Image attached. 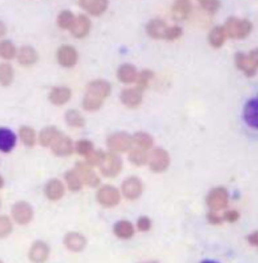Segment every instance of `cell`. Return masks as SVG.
Instances as JSON below:
<instances>
[{
	"instance_id": "obj_1",
	"label": "cell",
	"mask_w": 258,
	"mask_h": 263,
	"mask_svg": "<svg viewBox=\"0 0 258 263\" xmlns=\"http://www.w3.org/2000/svg\"><path fill=\"white\" fill-rule=\"evenodd\" d=\"M111 93V85L105 80H94L86 88L83 107L87 111L99 110Z\"/></svg>"
},
{
	"instance_id": "obj_2",
	"label": "cell",
	"mask_w": 258,
	"mask_h": 263,
	"mask_svg": "<svg viewBox=\"0 0 258 263\" xmlns=\"http://www.w3.org/2000/svg\"><path fill=\"white\" fill-rule=\"evenodd\" d=\"M224 29L227 37L233 40H242L249 35L252 30V24L248 20L230 17L227 20Z\"/></svg>"
},
{
	"instance_id": "obj_3",
	"label": "cell",
	"mask_w": 258,
	"mask_h": 263,
	"mask_svg": "<svg viewBox=\"0 0 258 263\" xmlns=\"http://www.w3.org/2000/svg\"><path fill=\"white\" fill-rule=\"evenodd\" d=\"M235 65L238 70L244 73L245 76H254L258 71V49L252 50L248 54L236 53Z\"/></svg>"
},
{
	"instance_id": "obj_4",
	"label": "cell",
	"mask_w": 258,
	"mask_h": 263,
	"mask_svg": "<svg viewBox=\"0 0 258 263\" xmlns=\"http://www.w3.org/2000/svg\"><path fill=\"white\" fill-rule=\"evenodd\" d=\"M133 144V137L126 132H116L108 136L107 146L115 153L127 152Z\"/></svg>"
},
{
	"instance_id": "obj_5",
	"label": "cell",
	"mask_w": 258,
	"mask_h": 263,
	"mask_svg": "<svg viewBox=\"0 0 258 263\" xmlns=\"http://www.w3.org/2000/svg\"><path fill=\"white\" fill-rule=\"evenodd\" d=\"M99 167L103 176L107 178H114L122 170V160L114 154H104L99 163Z\"/></svg>"
},
{
	"instance_id": "obj_6",
	"label": "cell",
	"mask_w": 258,
	"mask_h": 263,
	"mask_svg": "<svg viewBox=\"0 0 258 263\" xmlns=\"http://www.w3.org/2000/svg\"><path fill=\"white\" fill-rule=\"evenodd\" d=\"M229 202L228 192L224 187H216L210 192L207 198V203L212 211L225 209Z\"/></svg>"
},
{
	"instance_id": "obj_7",
	"label": "cell",
	"mask_w": 258,
	"mask_h": 263,
	"mask_svg": "<svg viewBox=\"0 0 258 263\" xmlns=\"http://www.w3.org/2000/svg\"><path fill=\"white\" fill-rule=\"evenodd\" d=\"M97 201L100 205L106 208H112L116 206L120 201L119 191L112 185H103L97 192Z\"/></svg>"
},
{
	"instance_id": "obj_8",
	"label": "cell",
	"mask_w": 258,
	"mask_h": 263,
	"mask_svg": "<svg viewBox=\"0 0 258 263\" xmlns=\"http://www.w3.org/2000/svg\"><path fill=\"white\" fill-rule=\"evenodd\" d=\"M11 215L19 225H26L33 218V210L27 202L20 201L12 206Z\"/></svg>"
},
{
	"instance_id": "obj_9",
	"label": "cell",
	"mask_w": 258,
	"mask_h": 263,
	"mask_svg": "<svg viewBox=\"0 0 258 263\" xmlns=\"http://www.w3.org/2000/svg\"><path fill=\"white\" fill-rule=\"evenodd\" d=\"M51 148L52 153L58 157H69L74 153V143L69 136L61 132L52 142Z\"/></svg>"
},
{
	"instance_id": "obj_10",
	"label": "cell",
	"mask_w": 258,
	"mask_h": 263,
	"mask_svg": "<svg viewBox=\"0 0 258 263\" xmlns=\"http://www.w3.org/2000/svg\"><path fill=\"white\" fill-rule=\"evenodd\" d=\"M170 164L169 154L161 148H156L153 151L150 156V167L155 173L164 172Z\"/></svg>"
},
{
	"instance_id": "obj_11",
	"label": "cell",
	"mask_w": 258,
	"mask_h": 263,
	"mask_svg": "<svg viewBox=\"0 0 258 263\" xmlns=\"http://www.w3.org/2000/svg\"><path fill=\"white\" fill-rule=\"evenodd\" d=\"M50 256V247L44 241H35L28 252L29 260L33 263H44Z\"/></svg>"
},
{
	"instance_id": "obj_12",
	"label": "cell",
	"mask_w": 258,
	"mask_h": 263,
	"mask_svg": "<svg viewBox=\"0 0 258 263\" xmlns=\"http://www.w3.org/2000/svg\"><path fill=\"white\" fill-rule=\"evenodd\" d=\"M59 64L64 68H72L78 62V53L76 49L71 46H63L57 53Z\"/></svg>"
},
{
	"instance_id": "obj_13",
	"label": "cell",
	"mask_w": 258,
	"mask_h": 263,
	"mask_svg": "<svg viewBox=\"0 0 258 263\" xmlns=\"http://www.w3.org/2000/svg\"><path fill=\"white\" fill-rule=\"evenodd\" d=\"M92 167L93 166H91L87 162H79L77 164V172L83 181V184L96 187L100 184V179Z\"/></svg>"
},
{
	"instance_id": "obj_14",
	"label": "cell",
	"mask_w": 258,
	"mask_h": 263,
	"mask_svg": "<svg viewBox=\"0 0 258 263\" xmlns=\"http://www.w3.org/2000/svg\"><path fill=\"white\" fill-rule=\"evenodd\" d=\"M170 27L162 20H153L146 26L148 34L155 40H165L168 37Z\"/></svg>"
},
{
	"instance_id": "obj_15",
	"label": "cell",
	"mask_w": 258,
	"mask_h": 263,
	"mask_svg": "<svg viewBox=\"0 0 258 263\" xmlns=\"http://www.w3.org/2000/svg\"><path fill=\"white\" fill-rule=\"evenodd\" d=\"M243 118L249 127L258 130V98L251 99L245 104Z\"/></svg>"
},
{
	"instance_id": "obj_16",
	"label": "cell",
	"mask_w": 258,
	"mask_h": 263,
	"mask_svg": "<svg viewBox=\"0 0 258 263\" xmlns=\"http://www.w3.org/2000/svg\"><path fill=\"white\" fill-rule=\"evenodd\" d=\"M120 100L128 108H136L142 102V91L138 88H126L120 94Z\"/></svg>"
},
{
	"instance_id": "obj_17",
	"label": "cell",
	"mask_w": 258,
	"mask_h": 263,
	"mask_svg": "<svg viewBox=\"0 0 258 263\" xmlns=\"http://www.w3.org/2000/svg\"><path fill=\"white\" fill-rule=\"evenodd\" d=\"M122 193L128 200H136L142 193V184L135 177L128 178L122 184Z\"/></svg>"
},
{
	"instance_id": "obj_18",
	"label": "cell",
	"mask_w": 258,
	"mask_h": 263,
	"mask_svg": "<svg viewBox=\"0 0 258 263\" xmlns=\"http://www.w3.org/2000/svg\"><path fill=\"white\" fill-rule=\"evenodd\" d=\"M80 6L94 16L103 14L108 7V0H79Z\"/></svg>"
},
{
	"instance_id": "obj_19",
	"label": "cell",
	"mask_w": 258,
	"mask_h": 263,
	"mask_svg": "<svg viewBox=\"0 0 258 263\" xmlns=\"http://www.w3.org/2000/svg\"><path fill=\"white\" fill-rule=\"evenodd\" d=\"M64 244L68 250L72 252H80L86 247L87 240L81 233L70 232L65 236Z\"/></svg>"
},
{
	"instance_id": "obj_20",
	"label": "cell",
	"mask_w": 258,
	"mask_h": 263,
	"mask_svg": "<svg viewBox=\"0 0 258 263\" xmlns=\"http://www.w3.org/2000/svg\"><path fill=\"white\" fill-rule=\"evenodd\" d=\"M192 11V4L190 0H175L172 7L173 18L177 22L187 20Z\"/></svg>"
},
{
	"instance_id": "obj_21",
	"label": "cell",
	"mask_w": 258,
	"mask_h": 263,
	"mask_svg": "<svg viewBox=\"0 0 258 263\" xmlns=\"http://www.w3.org/2000/svg\"><path fill=\"white\" fill-rule=\"evenodd\" d=\"M91 29V21L86 15H79L75 20L73 27H71V33L77 39L86 37Z\"/></svg>"
},
{
	"instance_id": "obj_22",
	"label": "cell",
	"mask_w": 258,
	"mask_h": 263,
	"mask_svg": "<svg viewBox=\"0 0 258 263\" xmlns=\"http://www.w3.org/2000/svg\"><path fill=\"white\" fill-rule=\"evenodd\" d=\"M16 144L15 133L5 127H0V152L4 154L10 153Z\"/></svg>"
},
{
	"instance_id": "obj_23",
	"label": "cell",
	"mask_w": 258,
	"mask_h": 263,
	"mask_svg": "<svg viewBox=\"0 0 258 263\" xmlns=\"http://www.w3.org/2000/svg\"><path fill=\"white\" fill-rule=\"evenodd\" d=\"M45 194L47 198L51 201H59L61 200L65 195V185L57 179L51 180L46 184L45 187Z\"/></svg>"
},
{
	"instance_id": "obj_24",
	"label": "cell",
	"mask_w": 258,
	"mask_h": 263,
	"mask_svg": "<svg viewBox=\"0 0 258 263\" xmlns=\"http://www.w3.org/2000/svg\"><path fill=\"white\" fill-rule=\"evenodd\" d=\"M72 92L67 87H54L50 93V101L53 105L62 106L69 102L71 99Z\"/></svg>"
},
{
	"instance_id": "obj_25",
	"label": "cell",
	"mask_w": 258,
	"mask_h": 263,
	"mask_svg": "<svg viewBox=\"0 0 258 263\" xmlns=\"http://www.w3.org/2000/svg\"><path fill=\"white\" fill-rule=\"evenodd\" d=\"M17 60L23 67H30L39 61V53L31 47H23L17 53Z\"/></svg>"
},
{
	"instance_id": "obj_26",
	"label": "cell",
	"mask_w": 258,
	"mask_h": 263,
	"mask_svg": "<svg viewBox=\"0 0 258 263\" xmlns=\"http://www.w3.org/2000/svg\"><path fill=\"white\" fill-rule=\"evenodd\" d=\"M117 77L121 83L124 84H131L133 82H136L137 77H138V72L135 67L132 65L125 64L122 65L118 71H117Z\"/></svg>"
},
{
	"instance_id": "obj_27",
	"label": "cell",
	"mask_w": 258,
	"mask_h": 263,
	"mask_svg": "<svg viewBox=\"0 0 258 263\" xmlns=\"http://www.w3.org/2000/svg\"><path fill=\"white\" fill-rule=\"evenodd\" d=\"M227 39V34L226 31L224 29V27H215L209 33V43L210 45L215 48V49H219L221 48Z\"/></svg>"
},
{
	"instance_id": "obj_28",
	"label": "cell",
	"mask_w": 258,
	"mask_h": 263,
	"mask_svg": "<svg viewBox=\"0 0 258 263\" xmlns=\"http://www.w3.org/2000/svg\"><path fill=\"white\" fill-rule=\"evenodd\" d=\"M114 234L121 239H129L134 234V228L129 221H119L114 226Z\"/></svg>"
},
{
	"instance_id": "obj_29",
	"label": "cell",
	"mask_w": 258,
	"mask_h": 263,
	"mask_svg": "<svg viewBox=\"0 0 258 263\" xmlns=\"http://www.w3.org/2000/svg\"><path fill=\"white\" fill-rule=\"evenodd\" d=\"M61 134V132L53 126H48L40 133V142L43 146H51L54 139Z\"/></svg>"
},
{
	"instance_id": "obj_30",
	"label": "cell",
	"mask_w": 258,
	"mask_h": 263,
	"mask_svg": "<svg viewBox=\"0 0 258 263\" xmlns=\"http://www.w3.org/2000/svg\"><path fill=\"white\" fill-rule=\"evenodd\" d=\"M66 183L68 184V187L72 192H79L83 186V181L79 175L77 171L72 170L66 173L65 175Z\"/></svg>"
},
{
	"instance_id": "obj_31",
	"label": "cell",
	"mask_w": 258,
	"mask_h": 263,
	"mask_svg": "<svg viewBox=\"0 0 258 263\" xmlns=\"http://www.w3.org/2000/svg\"><path fill=\"white\" fill-rule=\"evenodd\" d=\"M65 118H66L67 123L72 127L80 128V127L85 126V119L77 110L71 109V110L67 111Z\"/></svg>"
},
{
	"instance_id": "obj_32",
	"label": "cell",
	"mask_w": 258,
	"mask_h": 263,
	"mask_svg": "<svg viewBox=\"0 0 258 263\" xmlns=\"http://www.w3.org/2000/svg\"><path fill=\"white\" fill-rule=\"evenodd\" d=\"M133 142L142 149H150L154 145L153 137L145 132H137L133 136Z\"/></svg>"
},
{
	"instance_id": "obj_33",
	"label": "cell",
	"mask_w": 258,
	"mask_h": 263,
	"mask_svg": "<svg viewBox=\"0 0 258 263\" xmlns=\"http://www.w3.org/2000/svg\"><path fill=\"white\" fill-rule=\"evenodd\" d=\"M14 77V72L9 64H0V84L4 87L9 86Z\"/></svg>"
},
{
	"instance_id": "obj_34",
	"label": "cell",
	"mask_w": 258,
	"mask_h": 263,
	"mask_svg": "<svg viewBox=\"0 0 258 263\" xmlns=\"http://www.w3.org/2000/svg\"><path fill=\"white\" fill-rule=\"evenodd\" d=\"M76 16L70 10L62 11L58 16V26L63 29H71L75 23Z\"/></svg>"
},
{
	"instance_id": "obj_35",
	"label": "cell",
	"mask_w": 258,
	"mask_h": 263,
	"mask_svg": "<svg viewBox=\"0 0 258 263\" xmlns=\"http://www.w3.org/2000/svg\"><path fill=\"white\" fill-rule=\"evenodd\" d=\"M16 55V48L10 41L0 42V58L12 60Z\"/></svg>"
},
{
	"instance_id": "obj_36",
	"label": "cell",
	"mask_w": 258,
	"mask_h": 263,
	"mask_svg": "<svg viewBox=\"0 0 258 263\" xmlns=\"http://www.w3.org/2000/svg\"><path fill=\"white\" fill-rule=\"evenodd\" d=\"M20 137L24 144L28 147H32L35 143V132L29 126H23L20 129Z\"/></svg>"
},
{
	"instance_id": "obj_37",
	"label": "cell",
	"mask_w": 258,
	"mask_h": 263,
	"mask_svg": "<svg viewBox=\"0 0 258 263\" xmlns=\"http://www.w3.org/2000/svg\"><path fill=\"white\" fill-rule=\"evenodd\" d=\"M129 160L135 165H143L146 163L149 156L142 148H135L129 153Z\"/></svg>"
},
{
	"instance_id": "obj_38",
	"label": "cell",
	"mask_w": 258,
	"mask_h": 263,
	"mask_svg": "<svg viewBox=\"0 0 258 263\" xmlns=\"http://www.w3.org/2000/svg\"><path fill=\"white\" fill-rule=\"evenodd\" d=\"M76 151L80 156L87 158L94 152V146L90 140L82 139L78 141L76 144Z\"/></svg>"
},
{
	"instance_id": "obj_39",
	"label": "cell",
	"mask_w": 258,
	"mask_h": 263,
	"mask_svg": "<svg viewBox=\"0 0 258 263\" xmlns=\"http://www.w3.org/2000/svg\"><path fill=\"white\" fill-rule=\"evenodd\" d=\"M153 78H154V73L152 71H149V70L142 71L140 74H138V77L136 80V84H137L136 88H138L140 91L143 92L149 87V84Z\"/></svg>"
},
{
	"instance_id": "obj_40",
	"label": "cell",
	"mask_w": 258,
	"mask_h": 263,
	"mask_svg": "<svg viewBox=\"0 0 258 263\" xmlns=\"http://www.w3.org/2000/svg\"><path fill=\"white\" fill-rule=\"evenodd\" d=\"M12 229L13 226L11 220L7 216H0V239L9 236Z\"/></svg>"
},
{
	"instance_id": "obj_41",
	"label": "cell",
	"mask_w": 258,
	"mask_h": 263,
	"mask_svg": "<svg viewBox=\"0 0 258 263\" xmlns=\"http://www.w3.org/2000/svg\"><path fill=\"white\" fill-rule=\"evenodd\" d=\"M201 6L209 13H215L218 11L221 3L219 0H200Z\"/></svg>"
},
{
	"instance_id": "obj_42",
	"label": "cell",
	"mask_w": 258,
	"mask_h": 263,
	"mask_svg": "<svg viewBox=\"0 0 258 263\" xmlns=\"http://www.w3.org/2000/svg\"><path fill=\"white\" fill-rule=\"evenodd\" d=\"M181 34H182V29H181V27H178V26L170 27L167 41H170V42L176 41V40H178L179 37H181Z\"/></svg>"
},
{
	"instance_id": "obj_43",
	"label": "cell",
	"mask_w": 258,
	"mask_h": 263,
	"mask_svg": "<svg viewBox=\"0 0 258 263\" xmlns=\"http://www.w3.org/2000/svg\"><path fill=\"white\" fill-rule=\"evenodd\" d=\"M137 227L140 231L142 232H146L151 229L152 227V222L148 217H141L138 222H137Z\"/></svg>"
},
{
	"instance_id": "obj_44",
	"label": "cell",
	"mask_w": 258,
	"mask_h": 263,
	"mask_svg": "<svg viewBox=\"0 0 258 263\" xmlns=\"http://www.w3.org/2000/svg\"><path fill=\"white\" fill-rule=\"evenodd\" d=\"M238 218H239V213L238 212H236V211H228V212H226L224 214V218L223 219L228 221V222L233 223V222L237 221Z\"/></svg>"
},
{
	"instance_id": "obj_45",
	"label": "cell",
	"mask_w": 258,
	"mask_h": 263,
	"mask_svg": "<svg viewBox=\"0 0 258 263\" xmlns=\"http://www.w3.org/2000/svg\"><path fill=\"white\" fill-rule=\"evenodd\" d=\"M208 219H209L210 223H212V224H220L222 222V220H223L222 217L218 216L215 213H210L209 216H208Z\"/></svg>"
},
{
	"instance_id": "obj_46",
	"label": "cell",
	"mask_w": 258,
	"mask_h": 263,
	"mask_svg": "<svg viewBox=\"0 0 258 263\" xmlns=\"http://www.w3.org/2000/svg\"><path fill=\"white\" fill-rule=\"evenodd\" d=\"M248 241L252 244L258 247V231L252 233L250 236L248 237Z\"/></svg>"
},
{
	"instance_id": "obj_47",
	"label": "cell",
	"mask_w": 258,
	"mask_h": 263,
	"mask_svg": "<svg viewBox=\"0 0 258 263\" xmlns=\"http://www.w3.org/2000/svg\"><path fill=\"white\" fill-rule=\"evenodd\" d=\"M6 31H7L6 26L4 25V23L0 22V39L6 34Z\"/></svg>"
},
{
	"instance_id": "obj_48",
	"label": "cell",
	"mask_w": 258,
	"mask_h": 263,
	"mask_svg": "<svg viewBox=\"0 0 258 263\" xmlns=\"http://www.w3.org/2000/svg\"><path fill=\"white\" fill-rule=\"evenodd\" d=\"M3 185H4V180H3V178L0 176V189H2Z\"/></svg>"
},
{
	"instance_id": "obj_49",
	"label": "cell",
	"mask_w": 258,
	"mask_h": 263,
	"mask_svg": "<svg viewBox=\"0 0 258 263\" xmlns=\"http://www.w3.org/2000/svg\"><path fill=\"white\" fill-rule=\"evenodd\" d=\"M202 263H218L215 262V261H212V260H206V261H203Z\"/></svg>"
},
{
	"instance_id": "obj_50",
	"label": "cell",
	"mask_w": 258,
	"mask_h": 263,
	"mask_svg": "<svg viewBox=\"0 0 258 263\" xmlns=\"http://www.w3.org/2000/svg\"><path fill=\"white\" fill-rule=\"evenodd\" d=\"M144 263H157V262H155V261H152V262H144Z\"/></svg>"
},
{
	"instance_id": "obj_51",
	"label": "cell",
	"mask_w": 258,
	"mask_h": 263,
	"mask_svg": "<svg viewBox=\"0 0 258 263\" xmlns=\"http://www.w3.org/2000/svg\"><path fill=\"white\" fill-rule=\"evenodd\" d=\"M0 263H3V261H2V260H0Z\"/></svg>"
},
{
	"instance_id": "obj_52",
	"label": "cell",
	"mask_w": 258,
	"mask_h": 263,
	"mask_svg": "<svg viewBox=\"0 0 258 263\" xmlns=\"http://www.w3.org/2000/svg\"><path fill=\"white\" fill-rule=\"evenodd\" d=\"M0 207H1V201H0Z\"/></svg>"
}]
</instances>
